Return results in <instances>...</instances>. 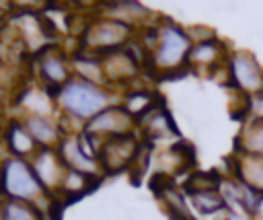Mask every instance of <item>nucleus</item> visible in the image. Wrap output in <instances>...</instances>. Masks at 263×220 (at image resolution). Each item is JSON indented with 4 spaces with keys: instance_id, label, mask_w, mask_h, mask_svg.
I'll use <instances>...</instances> for the list:
<instances>
[{
    "instance_id": "27",
    "label": "nucleus",
    "mask_w": 263,
    "mask_h": 220,
    "mask_svg": "<svg viewBox=\"0 0 263 220\" xmlns=\"http://www.w3.org/2000/svg\"><path fill=\"white\" fill-rule=\"evenodd\" d=\"M187 33H189L193 43H201V41H208V39L216 37V33L212 29H208V27H189Z\"/></svg>"
},
{
    "instance_id": "6",
    "label": "nucleus",
    "mask_w": 263,
    "mask_h": 220,
    "mask_svg": "<svg viewBox=\"0 0 263 220\" xmlns=\"http://www.w3.org/2000/svg\"><path fill=\"white\" fill-rule=\"evenodd\" d=\"M228 74L238 93L249 97L263 93V68L251 51H232L228 56Z\"/></svg>"
},
{
    "instance_id": "19",
    "label": "nucleus",
    "mask_w": 263,
    "mask_h": 220,
    "mask_svg": "<svg viewBox=\"0 0 263 220\" xmlns=\"http://www.w3.org/2000/svg\"><path fill=\"white\" fill-rule=\"evenodd\" d=\"M103 16L117 19L121 23L136 27L138 23H146V19L152 16V10L142 2H105Z\"/></svg>"
},
{
    "instance_id": "21",
    "label": "nucleus",
    "mask_w": 263,
    "mask_h": 220,
    "mask_svg": "<svg viewBox=\"0 0 263 220\" xmlns=\"http://www.w3.org/2000/svg\"><path fill=\"white\" fill-rule=\"evenodd\" d=\"M236 148L240 154L263 156V119L259 117L245 119L236 140Z\"/></svg>"
},
{
    "instance_id": "12",
    "label": "nucleus",
    "mask_w": 263,
    "mask_h": 220,
    "mask_svg": "<svg viewBox=\"0 0 263 220\" xmlns=\"http://www.w3.org/2000/svg\"><path fill=\"white\" fill-rule=\"evenodd\" d=\"M58 152L64 160V164L72 171H78V173H84L88 177H97L101 179L103 175V169H101V162L99 160H92L88 158L80 146H78V140H76V134H66L60 144H58Z\"/></svg>"
},
{
    "instance_id": "9",
    "label": "nucleus",
    "mask_w": 263,
    "mask_h": 220,
    "mask_svg": "<svg viewBox=\"0 0 263 220\" xmlns=\"http://www.w3.org/2000/svg\"><path fill=\"white\" fill-rule=\"evenodd\" d=\"M138 156H140V142L136 134H127V136L105 140L99 162H101L103 173H117L134 164Z\"/></svg>"
},
{
    "instance_id": "18",
    "label": "nucleus",
    "mask_w": 263,
    "mask_h": 220,
    "mask_svg": "<svg viewBox=\"0 0 263 220\" xmlns=\"http://www.w3.org/2000/svg\"><path fill=\"white\" fill-rule=\"evenodd\" d=\"M18 105L21 109L25 111V115H49V117H55V111H58V105H55V97L45 90L43 86H33V88H27L25 95L18 99Z\"/></svg>"
},
{
    "instance_id": "17",
    "label": "nucleus",
    "mask_w": 263,
    "mask_h": 220,
    "mask_svg": "<svg viewBox=\"0 0 263 220\" xmlns=\"http://www.w3.org/2000/svg\"><path fill=\"white\" fill-rule=\"evenodd\" d=\"M138 125L142 127L144 136L148 140H164V138H171V136H179V132L175 127V121L171 119L168 111L160 105L154 111H150L146 117H142L138 121Z\"/></svg>"
},
{
    "instance_id": "16",
    "label": "nucleus",
    "mask_w": 263,
    "mask_h": 220,
    "mask_svg": "<svg viewBox=\"0 0 263 220\" xmlns=\"http://www.w3.org/2000/svg\"><path fill=\"white\" fill-rule=\"evenodd\" d=\"M156 101H158V95H156L154 90L134 86V88H127V90L123 93V97H121L119 103H121V107H123L136 121H140L142 117H146L150 111H154V109L158 107Z\"/></svg>"
},
{
    "instance_id": "10",
    "label": "nucleus",
    "mask_w": 263,
    "mask_h": 220,
    "mask_svg": "<svg viewBox=\"0 0 263 220\" xmlns=\"http://www.w3.org/2000/svg\"><path fill=\"white\" fill-rule=\"evenodd\" d=\"M21 119H23L27 132L31 134V138L35 140V144L39 148H58L60 140L66 136L58 117H49V115H23Z\"/></svg>"
},
{
    "instance_id": "4",
    "label": "nucleus",
    "mask_w": 263,
    "mask_h": 220,
    "mask_svg": "<svg viewBox=\"0 0 263 220\" xmlns=\"http://www.w3.org/2000/svg\"><path fill=\"white\" fill-rule=\"evenodd\" d=\"M134 39V27L117 19L99 16L92 19L82 33V51L103 58L117 49H123Z\"/></svg>"
},
{
    "instance_id": "13",
    "label": "nucleus",
    "mask_w": 263,
    "mask_h": 220,
    "mask_svg": "<svg viewBox=\"0 0 263 220\" xmlns=\"http://www.w3.org/2000/svg\"><path fill=\"white\" fill-rule=\"evenodd\" d=\"M226 58V45L218 37H212L201 43H193L187 56V68L191 70H216Z\"/></svg>"
},
{
    "instance_id": "32",
    "label": "nucleus",
    "mask_w": 263,
    "mask_h": 220,
    "mask_svg": "<svg viewBox=\"0 0 263 220\" xmlns=\"http://www.w3.org/2000/svg\"><path fill=\"white\" fill-rule=\"evenodd\" d=\"M0 130H2V107H0Z\"/></svg>"
},
{
    "instance_id": "24",
    "label": "nucleus",
    "mask_w": 263,
    "mask_h": 220,
    "mask_svg": "<svg viewBox=\"0 0 263 220\" xmlns=\"http://www.w3.org/2000/svg\"><path fill=\"white\" fill-rule=\"evenodd\" d=\"M158 195H160V199L164 201V208L168 210V214H171L175 220H193V216H191V212H189V206H187V201H185L183 191L175 189V185L166 187V189L160 191Z\"/></svg>"
},
{
    "instance_id": "2",
    "label": "nucleus",
    "mask_w": 263,
    "mask_h": 220,
    "mask_svg": "<svg viewBox=\"0 0 263 220\" xmlns=\"http://www.w3.org/2000/svg\"><path fill=\"white\" fill-rule=\"evenodd\" d=\"M0 195L4 199H18L33 204L41 212H47L53 199L35 177L31 160L10 154H6L0 160Z\"/></svg>"
},
{
    "instance_id": "15",
    "label": "nucleus",
    "mask_w": 263,
    "mask_h": 220,
    "mask_svg": "<svg viewBox=\"0 0 263 220\" xmlns=\"http://www.w3.org/2000/svg\"><path fill=\"white\" fill-rule=\"evenodd\" d=\"M234 177L240 183H245L247 187L255 189L259 195H263V156L236 152V156H234Z\"/></svg>"
},
{
    "instance_id": "8",
    "label": "nucleus",
    "mask_w": 263,
    "mask_h": 220,
    "mask_svg": "<svg viewBox=\"0 0 263 220\" xmlns=\"http://www.w3.org/2000/svg\"><path fill=\"white\" fill-rule=\"evenodd\" d=\"M29 160H31L33 173L39 179V183L43 185V189L51 197H58L64 175L68 171V167L64 164L58 148H39Z\"/></svg>"
},
{
    "instance_id": "29",
    "label": "nucleus",
    "mask_w": 263,
    "mask_h": 220,
    "mask_svg": "<svg viewBox=\"0 0 263 220\" xmlns=\"http://www.w3.org/2000/svg\"><path fill=\"white\" fill-rule=\"evenodd\" d=\"M251 113H253V117L263 119V93L257 97H251Z\"/></svg>"
},
{
    "instance_id": "25",
    "label": "nucleus",
    "mask_w": 263,
    "mask_h": 220,
    "mask_svg": "<svg viewBox=\"0 0 263 220\" xmlns=\"http://www.w3.org/2000/svg\"><path fill=\"white\" fill-rule=\"evenodd\" d=\"M4 220H45V212L27 201L4 199Z\"/></svg>"
},
{
    "instance_id": "34",
    "label": "nucleus",
    "mask_w": 263,
    "mask_h": 220,
    "mask_svg": "<svg viewBox=\"0 0 263 220\" xmlns=\"http://www.w3.org/2000/svg\"><path fill=\"white\" fill-rule=\"evenodd\" d=\"M0 19H2V8H0Z\"/></svg>"
},
{
    "instance_id": "1",
    "label": "nucleus",
    "mask_w": 263,
    "mask_h": 220,
    "mask_svg": "<svg viewBox=\"0 0 263 220\" xmlns=\"http://www.w3.org/2000/svg\"><path fill=\"white\" fill-rule=\"evenodd\" d=\"M55 105L62 123H76L78 130H84L86 121H90L97 113L113 105V90L109 86H101L72 76L55 93Z\"/></svg>"
},
{
    "instance_id": "11",
    "label": "nucleus",
    "mask_w": 263,
    "mask_h": 220,
    "mask_svg": "<svg viewBox=\"0 0 263 220\" xmlns=\"http://www.w3.org/2000/svg\"><path fill=\"white\" fill-rule=\"evenodd\" d=\"M0 136H2V142H4V148L10 156H18V158H31L39 146L35 144V140L31 138V134L27 132L23 119H8L2 130H0Z\"/></svg>"
},
{
    "instance_id": "26",
    "label": "nucleus",
    "mask_w": 263,
    "mask_h": 220,
    "mask_svg": "<svg viewBox=\"0 0 263 220\" xmlns=\"http://www.w3.org/2000/svg\"><path fill=\"white\" fill-rule=\"evenodd\" d=\"M222 181V175L218 171H195L191 177L185 181V193L189 191H205V189H218Z\"/></svg>"
},
{
    "instance_id": "31",
    "label": "nucleus",
    "mask_w": 263,
    "mask_h": 220,
    "mask_svg": "<svg viewBox=\"0 0 263 220\" xmlns=\"http://www.w3.org/2000/svg\"><path fill=\"white\" fill-rule=\"evenodd\" d=\"M0 220H4V197L0 195Z\"/></svg>"
},
{
    "instance_id": "23",
    "label": "nucleus",
    "mask_w": 263,
    "mask_h": 220,
    "mask_svg": "<svg viewBox=\"0 0 263 220\" xmlns=\"http://www.w3.org/2000/svg\"><path fill=\"white\" fill-rule=\"evenodd\" d=\"M191 206L195 208L197 214L201 216H212V214H218V212H224L226 210V204L220 195L218 189H205V191H189L187 193Z\"/></svg>"
},
{
    "instance_id": "22",
    "label": "nucleus",
    "mask_w": 263,
    "mask_h": 220,
    "mask_svg": "<svg viewBox=\"0 0 263 220\" xmlns=\"http://www.w3.org/2000/svg\"><path fill=\"white\" fill-rule=\"evenodd\" d=\"M99 181H101V179H97V177H88V175H84V173H78V171L68 169L66 175H64V181H62V187H60V193H58V195L68 197V199L80 197V195L88 193Z\"/></svg>"
},
{
    "instance_id": "3",
    "label": "nucleus",
    "mask_w": 263,
    "mask_h": 220,
    "mask_svg": "<svg viewBox=\"0 0 263 220\" xmlns=\"http://www.w3.org/2000/svg\"><path fill=\"white\" fill-rule=\"evenodd\" d=\"M193 47V41L181 25L173 21L158 23V41L150 51V68L154 72H173L181 66H187V56Z\"/></svg>"
},
{
    "instance_id": "30",
    "label": "nucleus",
    "mask_w": 263,
    "mask_h": 220,
    "mask_svg": "<svg viewBox=\"0 0 263 220\" xmlns=\"http://www.w3.org/2000/svg\"><path fill=\"white\" fill-rule=\"evenodd\" d=\"M8 82L2 78V72H0V107L4 105V101H6V93H8Z\"/></svg>"
},
{
    "instance_id": "33",
    "label": "nucleus",
    "mask_w": 263,
    "mask_h": 220,
    "mask_svg": "<svg viewBox=\"0 0 263 220\" xmlns=\"http://www.w3.org/2000/svg\"><path fill=\"white\" fill-rule=\"evenodd\" d=\"M0 146H4V142H2V136H0Z\"/></svg>"
},
{
    "instance_id": "7",
    "label": "nucleus",
    "mask_w": 263,
    "mask_h": 220,
    "mask_svg": "<svg viewBox=\"0 0 263 220\" xmlns=\"http://www.w3.org/2000/svg\"><path fill=\"white\" fill-rule=\"evenodd\" d=\"M136 125H138V121L121 107V103H113L107 109H103L101 113H97L90 121H86L84 132L99 136L103 140H109V138L134 134Z\"/></svg>"
},
{
    "instance_id": "20",
    "label": "nucleus",
    "mask_w": 263,
    "mask_h": 220,
    "mask_svg": "<svg viewBox=\"0 0 263 220\" xmlns=\"http://www.w3.org/2000/svg\"><path fill=\"white\" fill-rule=\"evenodd\" d=\"M72 74L82 80H88V82H95L101 86H109L107 78H105L103 62H101V58H97L92 53H86V51L72 53Z\"/></svg>"
},
{
    "instance_id": "14",
    "label": "nucleus",
    "mask_w": 263,
    "mask_h": 220,
    "mask_svg": "<svg viewBox=\"0 0 263 220\" xmlns=\"http://www.w3.org/2000/svg\"><path fill=\"white\" fill-rule=\"evenodd\" d=\"M107 84H125L132 82L134 76H138L140 66L134 62V58L125 49H117L113 53H107L101 58Z\"/></svg>"
},
{
    "instance_id": "28",
    "label": "nucleus",
    "mask_w": 263,
    "mask_h": 220,
    "mask_svg": "<svg viewBox=\"0 0 263 220\" xmlns=\"http://www.w3.org/2000/svg\"><path fill=\"white\" fill-rule=\"evenodd\" d=\"M222 214H224V218H222V220H255V218H253V214H251V212H247V210L226 208Z\"/></svg>"
},
{
    "instance_id": "5",
    "label": "nucleus",
    "mask_w": 263,
    "mask_h": 220,
    "mask_svg": "<svg viewBox=\"0 0 263 220\" xmlns=\"http://www.w3.org/2000/svg\"><path fill=\"white\" fill-rule=\"evenodd\" d=\"M35 76L39 80V86L55 97V93L74 76L72 53L64 51L58 45H45L35 53Z\"/></svg>"
}]
</instances>
